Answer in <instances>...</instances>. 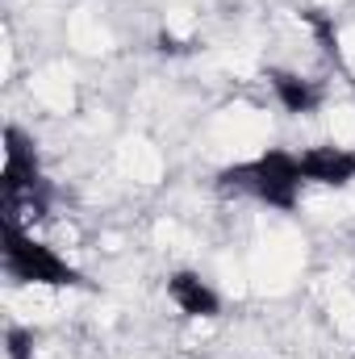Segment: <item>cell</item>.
<instances>
[{"label":"cell","instance_id":"1","mask_svg":"<svg viewBox=\"0 0 355 359\" xmlns=\"http://www.w3.org/2000/svg\"><path fill=\"white\" fill-rule=\"evenodd\" d=\"M217 184L226 192H243V196L260 201L267 209H280V213H293L297 201H301V188H305L297 155L293 151H280V147L255 155V159H247V163L226 168L217 176Z\"/></svg>","mask_w":355,"mask_h":359},{"label":"cell","instance_id":"2","mask_svg":"<svg viewBox=\"0 0 355 359\" xmlns=\"http://www.w3.org/2000/svg\"><path fill=\"white\" fill-rule=\"evenodd\" d=\"M0 264L13 284H29V288H80L84 284V276L55 247H46L38 234L17 230L8 222L0 230Z\"/></svg>","mask_w":355,"mask_h":359},{"label":"cell","instance_id":"3","mask_svg":"<svg viewBox=\"0 0 355 359\" xmlns=\"http://www.w3.org/2000/svg\"><path fill=\"white\" fill-rule=\"evenodd\" d=\"M297 163H301V180L305 184H318V188H347L355 180V151L335 147V142L305 147L297 155Z\"/></svg>","mask_w":355,"mask_h":359},{"label":"cell","instance_id":"4","mask_svg":"<svg viewBox=\"0 0 355 359\" xmlns=\"http://www.w3.org/2000/svg\"><path fill=\"white\" fill-rule=\"evenodd\" d=\"M4 196L8 192H29V188H42V172H38V151H34V138H25L17 126L4 130Z\"/></svg>","mask_w":355,"mask_h":359},{"label":"cell","instance_id":"5","mask_svg":"<svg viewBox=\"0 0 355 359\" xmlns=\"http://www.w3.org/2000/svg\"><path fill=\"white\" fill-rule=\"evenodd\" d=\"M168 297H172V305H176L180 313L192 318V322H209V318L222 313V297L196 271H172L168 276Z\"/></svg>","mask_w":355,"mask_h":359},{"label":"cell","instance_id":"6","mask_svg":"<svg viewBox=\"0 0 355 359\" xmlns=\"http://www.w3.org/2000/svg\"><path fill=\"white\" fill-rule=\"evenodd\" d=\"M267 84H272V96L280 100V109L293 113V117H305V113H314V109L322 104V88H318L314 80L297 76V72L272 67V72H267Z\"/></svg>","mask_w":355,"mask_h":359},{"label":"cell","instance_id":"7","mask_svg":"<svg viewBox=\"0 0 355 359\" xmlns=\"http://www.w3.org/2000/svg\"><path fill=\"white\" fill-rule=\"evenodd\" d=\"M4 359H34V334L25 326L4 330Z\"/></svg>","mask_w":355,"mask_h":359}]
</instances>
